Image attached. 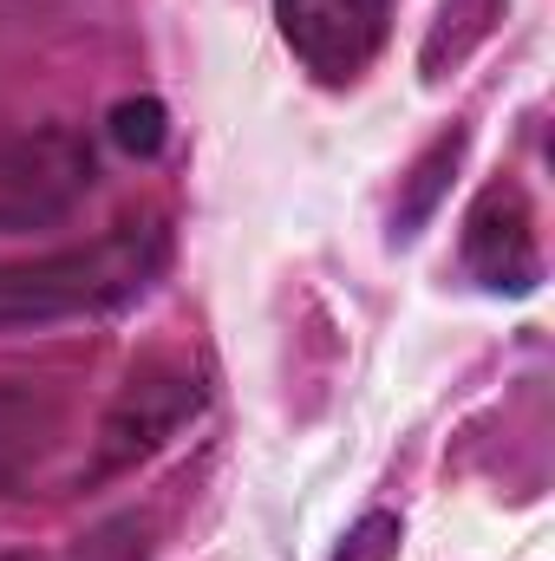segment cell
Returning <instances> with one entry per match:
<instances>
[{
	"label": "cell",
	"instance_id": "6da1fadb",
	"mask_svg": "<svg viewBox=\"0 0 555 561\" xmlns=\"http://www.w3.org/2000/svg\"><path fill=\"white\" fill-rule=\"evenodd\" d=\"M163 262H170L163 216H125L92 242L46 249L26 262H0V333L118 313L163 275Z\"/></svg>",
	"mask_w": 555,
	"mask_h": 561
},
{
	"label": "cell",
	"instance_id": "7a4b0ae2",
	"mask_svg": "<svg viewBox=\"0 0 555 561\" xmlns=\"http://www.w3.org/2000/svg\"><path fill=\"white\" fill-rule=\"evenodd\" d=\"M203 405H209V386H203V373L190 359H177V353L144 359L138 373L112 392L105 419L92 431V457L79 463V483H105V477L144 463V457H157Z\"/></svg>",
	"mask_w": 555,
	"mask_h": 561
},
{
	"label": "cell",
	"instance_id": "3957f363",
	"mask_svg": "<svg viewBox=\"0 0 555 561\" xmlns=\"http://www.w3.org/2000/svg\"><path fill=\"white\" fill-rule=\"evenodd\" d=\"M99 183V150L72 125L0 131V236L66 222Z\"/></svg>",
	"mask_w": 555,
	"mask_h": 561
},
{
	"label": "cell",
	"instance_id": "277c9868",
	"mask_svg": "<svg viewBox=\"0 0 555 561\" xmlns=\"http://www.w3.org/2000/svg\"><path fill=\"white\" fill-rule=\"evenodd\" d=\"M275 26L320 85H353L386 46L393 0H275Z\"/></svg>",
	"mask_w": 555,
	"mask_h": 561
},
{
	"label": "cell",
	"instance_id": "5b68a950",
	"mask_svg": "<svg viewBox=\"0 0 555 561\" xmlns=\"http://www.w3.org/2000/svg\"><path fill=\"white\" fill-rule=\"evenodd\" d=\"M72 431L66 373H13L0 379V496H26Z\"/></svg>",
	"mask_w": 555,
	"mask_h": 561
},
{
	"label": "cell",
	"instance_id": "8992f818",
	"mask_svg": "<svg viewBox=\"0 0 555 561\" xmlns=\"http://www.w3.org/2000/svg\"><path fill=\"white\" fill-rule=\"evenodd\" d=\"M464 268L484 280L490 294H530L543 280V249L536 222L517 183H490L471 216H464Z\"/></svg>",
	"mask_w": 555,
	"mask_h": 561
},
{
	"label": "cell",
	"instance_id": "52a82bcc",
	"mask_svg": "<svg viewBox=\"0 0 555 561\" xmlns=\"http://www.w3.org/2000/svg\"><path fill=\"white\" fill-rule=\"evenodd\" d=\"M150 536H157L150 516L144 510H125V516H105L99 529H86L66 561H150V549H157Z\"/></svg>",
	"mask_w": 555,
	"mask_h": 561
},
{
	"label": "cell",
	"instance_id": "ba28073f",
	"mask_svg": "<svg viewBox=\"0 0 555 561\" xmlns=\"http://www.w3.org/2000/svg\"><path fill=\"white\" fill-rule=\"evenodd\" d=\"M457 150H464V138L451 131V138H438L424 157H418V170H412V196L399 203V236H412L418 222L431 216V203H438V190H444V170L457 163Z\"/></svg>",
	"mask_w": 555,
	"mask_h": 561
},
{
	"label": "cell",
	"instance_id": "9c48e42d",
	"mask_svg": "<svg viewBox=\"0 0 555 561\" xmlns=\"http://www.w3.org/2000/svg\"><path fill=\"white\" fill-rule=\"evenodd\" d=\"M112 138L125 144L132 157H157L163 138H170V118H163L157 99H125V105L112 112Z\"/></svg>",
	"mask_w": 555,
	"mask_h": 561
},
{
	"label": "cell",
	"instance_id": "30bf717a",
	"mask_svg": "<svg viewBox=\"0 0 555 561\" xmlns=\"http://www.w3.org/2000/svg\"><path fill=\"white\" fill-rule=\"evenodd\" d=\"M333 561H399V516H366Z\"/></svg>",
	"mask_w": 555,
	"mask_h": 561
},
{
	"label": "cell",
	"instance_id": "8fae6325",
	"mask_svg": "<svg viewBox=\"0 0 555 561\" xmlns=\"http://www.w3.org/2000/svg\"><path fill=\"white\" fill-rule=\"evenodd\" d=\"M0 561H39V556H26V549H7V556H0Z\"/></svg>",
	"mask_w": 555,
	"mask_h": 561
}]
</instances>
